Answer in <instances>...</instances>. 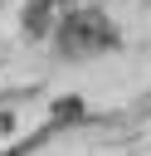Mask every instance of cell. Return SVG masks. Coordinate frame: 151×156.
<instances>
[{"mask_svg":"<svg viewBox=\"0 0 151 156\" xmlns=\"http://www.w3.org/2000/svg\"><path fill=\"white\" fill-rule=\"evenodd\" d=\"M54 44H58V54H68V58H93V54L117 49V29H112V20H107L102 10H88V5H83V10H68V15H63Z\"/></svg>","mask_w":151,"mask_h":156,"instance_id":"1","label":"cell"},{"mask_svg":"<svg viewBox=\"0 0 151 156\" xmlns=\"http://www.w3.org/2000/svg\"><path fill=\"white\" fill-rule=\"evenodd\" d=\"M63 15H68L63 0H29L24 5V34L29 39H49V34H58Z\"/></svg>","mask_w":151,"mask_h":156,"instance_id":"2","label":"cell"}]
</instances>
